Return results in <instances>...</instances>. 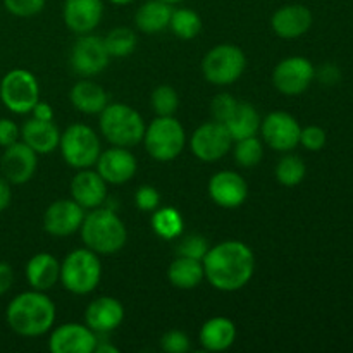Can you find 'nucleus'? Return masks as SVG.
Instances as JSON below:
<instances>
[{
  "label": "nucleus",
  "mask_w": 353,
  "mask_h": 353,
  "mask_svg": "<svg viewBox=\"0 0 353 353\" xmlns=\"http://www.w3.org/2000/svg\"><path fill=\"white\" fill-rule=\"evenodd\" d=\"M124 319V307L112 296H100L90 302L85 312V323L95 333H109L121 326Z\"/></svg>",
  "instance_id": "obj_21"
},
{
  "label": "nucleus",
  "mask_w": 353,
  "mask_h": 353,
  "mask_svg": "<svg viewBox=\"0 0 353 353\" xmlns=\"http://www.w3.org/2000/svg\"><path fill=\"white\" fill-rule=\"evenodd\" d=\"M0 100L14 114H28L40 100V86L33 72L12 69L0 83Z\"/></svg>",
  "instance_id": "obj_9"
},
{
  "label": "nucleus",
  "mask_w": 353,
  "mask_h": 353,
  "mask_svg": "<svg viewBox=\"0 0 353 353\" xmlns=\"http://www.w3.org/2000/svg\"><path fill=\"white\" fill-rule=\"evenodd\" d=\"M109 2H112L114 6H128V3H131L133 0H109Z\"/></svg>",
  "instance_id": "obj_48"
},
{
  "label": "nucleus",
  "mask_w": 353,
  "mask_h": 353,
  "mask_svg": "<svg viewBox=\"0 0 353 353\" xmlns=\"http://www.w3.org/2000/svg\"><path fill=\"white\" fill-rule=\"evenodd\" d=\"M134 203L140 210H145V212H150V210H155L161 203V193L154 188V186H140L134 193Z\"/></svg>",
  "instance_id": "obj_41"
},
{
  "label": "nucleus",
  "mask_w": 353,
  "mask_h": 353,
  "mask_svg": "<svg viewBox=\"0 0 353 353\" xmlns=\"http://www.w3.org/2000/svg\"><path fill=\"white\" fill-rule=\"evenodd\" d=\"M169 28L181 40H193L202 31V19L192 9H176L172 10Z\"/></svg>",
  "instance_id": "obj_31"
},
{
  "label": "nucleus",
  "mask_w": 353,
  "mask_h": 353,
  "mask_svg": "<svg viewBox=\"0 0 353 353\" xmlns=\"http://www.w3.org/2000/svg\"><path fill=\"white\" fill-rule=\"evenodd\" d=\"M316 76L319 78V81L324 83V85H336L341 79L340 69L334 64H324L323 68L319 69V72L316 71Z\"/></svg>",
  "instance_id": "obj_43"
},
{
  "label": "nucleus",
  "mask_w": 353,
  "mask_h": 353,
  "mask_svg": "<svg viewBox=\"0 0 353 353\" xmlns=\"http://www.w3.org/2000/svg\"><path fill=\"white\" fill-rule=\"evenodd\" d=\"M71 103L83 114H100L107 105V93L97 83L83 79L71 90Z\"/></svg>",
  "instance_id": "obj_26"
},
{
  "label": "nucleus",
  "mask_w": 353,
  "mask_h": 353,
  "mask_svg": "<svg viewBox=\"0 0 353 353\" xmlns=\"http://www.w3.org/2000/svg\"><path fill=\"white\" fill-rule=\"evenodd\" d=\"M247 68V57L236 45L223 43L210 48L203 57L202 71L207 81L217 86H226L238 81Z\"/></svg>",
  "instance_id": "obj_7"
},
{
  "label": "nucleus",
  "mask_w": 353,
  "mask_h": 353,
  "mask_svg": "<svg viewBox=\"0 0 353 353\" xmlns=\"http://www.w3.org/2000/svg\"><path fill=\"white\" fill-rule=\"evenodd\" d=\"M103 43L110 57H126L137 47V37L130 28H114Z\"/></svg>",
  "instance_id": "obj_33"
},
{
  "label": "nucleus",
  "mask_w": 353,
  "mask_h": 353,
  "mask_svg": "<svg viewBox=\"0 0 353 353\" xmlns=\"http://www.w3.org/2000/svg\"><path fill=\"white\" fill-rule=\"evenodd\" d=\"M209 195L219 207L236 209L247 200V181L233 171H221L210 178Z\"/></svg>",
  "instance_id": "obj_18"
},
{
  "label": "nucleus",
  "mask_w": 353,
  "mask_h": 353,
  "mask_svg": "<svg viewBox=\"0 0 353 353\" xmlns=\"http://www.w3.org/2000/svg\"><path fill=\"white\" fill-rule=\"evenodd\" d=\"M102 278V264L95 252L78 248L71 252L61 264V281L68 292L74 295H88L99 286Z\"/></svg>",
  "instance_id": "obj_5"
},
{
  "label": "nucleus",
  "mask_w": 353,
  "mask_h": 353,
  "mask_svg": "<svg viewBox=\"0 0 353 353\" xmlns=\"http://www.w3.org/2000/svg\"><path fill=\"white\" fill-rule=\"evenodd\" d=\"M143 117L126 103H107L100 112V131L114 147H134L143 140Z\"/></svg>",
  "instance_id": "obj_4"
},
{
  "label": "nucleus",
  "mask_w": 353,
  "mask_h": 353,
  "mask_svg": "<svg viewBox=\"0 0 353 353\" xmlns=\"http://www.w3.org/2000/svg\"><path fill=\"white\" fill-rule=\"evenodd\" d=\"M238 105V100L234 97H231L230 93H219V95L214 97L212 103H210V114H212V119L217 123H226L231 116H233L234 109Z\"/></svg>",
  "instance_id": "obj_36"
},
{
  "label": "nucleus",
  "mask_w": 353,
  "mask_h": 353,
  "mask_svg": "<svg viewBox=\"0 0 353 353\" xmlns=\"http://www.w3.org/2000/svg\"><path fill=\"white\" fill-rule=\"evenodd\" d=\"M61 278V264L50 254L33 255L26 265V279L30 286L38 292H47Z\"/></svg>",
  "instance_id": "obj_24"
},
{
  "label": "nucleus",
  "mask_w": 353,
  "mask_h": 353,
  "mask_svg": "<svg viewBox=\"0 0 353 353\" xmlns=\"http://www.w3.org/2000/svg\"><path fill=\"white\" fill-rule=\"evenodd\" d=\"M97 353H117V347H114V345H110L109 341H99L97 340V345H95V350Z\"/></svg>",
  "instance_id": "obj_47"
},
{
  "label": "nucleus",
  "mask_w": 353,
  "mask_h": 353,
  "mask_svg": "<svg viewBox=\"0 0 353 353\" xmlns=\"http://www.w3.org/2000/svg\"><path fill=\"white\" fill-rule=\"evenodd\" d=\"M326 141H327L326 131H324L321 126H307V128H302V131H300V143L310 152L323 150Z\"/></svg>",
  "instance_id": "obj_39"
},
{
  "label": "nucleus",
  "mask_w": 353,
  "mask_h": 353,
  "mask_svg": "<svg viewBox=\"0 0 353 353\" xmlns=\"http://www.w3.org/2000/svg\"><path fill=\"white\" fill-rule=\"evenodd\" d=\"M10 199H12V192H10L9 181L0 176V212L10 205Z\"/></svg>",
  "instance_id": "obj_45"
},
{
  "label": "nucleus",
  "mask_w": 353,
  "mask_h": 353,
  "mask_svg": "<svg viewBox=\"0 0 353 353\" xmlns=\"http://www.w3.org/2000/svg\"><path fill=\"white\" fill-rule=\"evenodd\" d=\"M21 137H23L24 143L33 148L37 154H50L59 147L61 131L52 121H41L33 117L23 124Z\"/></svg>",
  "instance_id": "obj_23"
},
{
  "label": "nucleus",
  "mask_w": 353,
  "mask_h": 353,
  "mask_svg": "<svg viewBox=\"0 0 353 353\" xmlns=\"http://www.w3.org/2000/svg\"><path fill=\"white\" fill-rule=\"evenodd\" d=\"M314 78H316L314 64L307 57L300 55L283 59L272 72V83L276 90L288 97L302 95L303 92H307Z\"/></svg>",
  "instance_id": "obj_10"
},
{
  "label": "nucleus",
  "mask_w": 353,
  "mask_h": 353,
  "mask_svg": "<svg viewBox=\"0 0 353 353\" xmlns=\"http://www.w3.org/2000/svg\"><path fill=\"white\" fill-rule=\"evenodd\" d=\"M95 331L83 324L69 323L52 333L48 348L54 353H92L97 345Z\"/></svg>",
  "instance_id": "obj_16"
},
{
  "label": "nucleus",
  "mask_w": 353,
  "mask_h": 353,
  "mask_svg": "<svg viewBox=\"0 0 353 353\" xmlns=\"http://www.w3.org/2000/svg\"><path fill=\"white\" fill-rule=\"evenodd\" d=\"M179 97L169 85H161L152 93V107L157 116H172L178 110Z\"/></svg>",
  "instance_id": "obj_35"
},
{
  "label": "nucleus",
  "mask_w": 353,
  "mask_h": 353,
  "mask_svg": "<svg viewBox=\"0 0 353 353\" xmlns=\"http://www.w3.org/2000/svg\"><path fill=\"white\" fill-rule=\"evenodd\" d=\"M109 52L102 38L86 33L79 37L71 50V65L81 76L100 74L109 65Z\"/></svg>",
  "instance_id": "obj_12"
},
{
  "label": "nucleus",
  "mask_w": 353,
  "mask_h": 353,
  "mask_svg": "<svg viewBox=\"0 0 353 353\" xmlns=\"http://www.w3.org/2000/svg\"><path fill=\"white\" fill-rule=\"evenodd\" d=\"M307 174V165L299 155H285L276 165V178L283 186L300 185Z\"/></svg>",
  "instance_id": "obj_32"
},
{
  "label": "nucleus",
  "mask_w": 353,
  "mask_h": 353,
  "mask_svg": "<svg viewBox=\"0 0 353 353\" xmlns=\"http://www.w3.org/2000/svg\"><path fill=\"white\" fill-rule=\"evenodd\" d=\"M161 347L168 353H186L192 345H190L188 336L183 331L172 330L161 338Z\"/></svg>",
  "instance_id": "obj_40"
},
{
  "label": "nucleus",
  "mask_w": 353,
  "mask_h": 353,
  "mask_svg": "<svg viewBox=\"0 0 353 353\" xmlns=\"http://www.w3.org/2000/svg\"><path fill=\"white\" fill-rule=\"evenodd\" d=\"M202 264L207 281L221 292H238L248 285L255 271L254 252L238 240H228L209 248Z\"/></svg>",
  "instance_id": "obj_1"
},
{
  "label": "nucleus",
  "mask_w": 353,
  "mask_h": 353,
  "mask_svg": "<svg viewBox=\"0 0 353 353\" xmlns=\"http://www.w3.org/2000/svg\"><path fill=\"white\" fill-rule=\"evenodd\" d=\"M81 238L95 254H116L126 245L128 231L123 221L110 209H93L81 223Z\"/></svg>",
  "instance_id": "obj_3"
},
{
  "label": "nucleus",
  "mask_w": 353,
  "mask_h": 353,
  "mask_svg": "<svg viewBox=\"0 0 353 353\" xmlns=\"http://www.w3.org/2000/svg\"><path fill=\"white\" fill-rule=\"evenodd\" d=\"M314 23V16L310 9L302 3H290V6L279 7L272 16V30L278 37L293 40L310 30Z\"/></svg>",
  "instance_id": "obj_19"
},
{
  "label": "nucleus",
  "mask_w": 353,
  "mask_h": 353,
  "mask_svg": "<svg viewBox=\"0 0 353 353\" xmlns=\"http://www.w3.org/2000/svg\"><path fill=\"white\" fill-rule=\"evenodd\" d=\"M143 141L152 159L159 162H169L183 152L186 134L178 119L172 116H159L145 130Z\"/></svg>",
  "instance_id": "obj_6"
},
{
  "label": "nucleus",
  "mask_w": 353,
  "mask_h": 353,
  "mask_svg": "<svg viewBox=\"0 0 353 353\" xmlns=\"http://www.w3.org/2000/svg\"><path fill=\"white\" fill-rule=\"evenodd\" d=\"M172 6L162 0H148L137 10L134 23L143 33H159L169 28V21L172 16Z\"/></svg>",
  "instance_id": "obj_27"
},
{
  "label": "nucleus",
  "mask_w": 353,
  "mask_h": 353,
  "mask_svg": "<svg viewBox=\"0 0 353 353\" xmlns=\"http://www.w3.org/2000/svg\"><path fill=\"white\" fill-rule=\"evenodd\" d=\"M59 147L64 161L76 169L92 168L100 155L99 137L86 124H71L61 134Z\"/></svg>",
  "instance_id": "obj_8"
},
{
  "label": "nucleus",
  "mask_w": 353,
  "mask_h": 353,
  "mask_svg": "<svg viewBox=\"0 0 353 353\" xmlns=\"http://www.w3.org/2000/svg\"><path fill=\"white\" fill-rule=\"evenodd\" d=\"M37 152L28 147L24 141H16L3 150L0 159V169L3 178L12 185H23L33 178L37 171Z\"/></svg>",
  "instance_id": "obj_14"
},
{
  "label": "nucleus",
  "mask_w": 353,
  "mask_h": 353,
  "mask_svg": "<svg viewBox=\"0 0 353 353\" xmlns=\"http://www.w3.org/2000/svg\"><path fill=\"white\" fill-rule=\"evenodd\" d=\"M261 116L252 103L238 102L233 116L224 123V126L230 131L231 138L236 141L248 137H255L257 131L261 130Z\"/></svg>",
  "instance_id": "obj_29"
},
{
  "label": "nucleus",
  "mask_w": 353,
  "mask_h": 353,
  "mask_svg": "<svg viewBox=\"0 0 353 353\" xmlns=\"http://www.w3.org/2000/svg\"><path fill=\"white\" fill-rule=\"evenodd\" d=\"M261 131L269 147L279 152H290L300 143L302 128L292 114L276 110L262 121Z\"/></svg>",
  "instance_id": "obj_13"
},
{
  "label": "nucleus",
  "mask_w": 353,
  "mask_h": 353,
  "mask_svg": "<svg viewBox=\"0 0 353 353\" xmlns=\"http://www.w3.org/2000/svg\"><path fill=\"white\" fill-rule=\"evenodd\" d=\"M14 281V272L12 268L6 262H0V296L6 295L7 292L10 290Z\"/></svg>",
  "instance_id": "obj_44"
},
{
  "label": "nucleus",
  "mask_w": 353,
  "mask_h": 353,
  "mask_svg": "<svg viewBox=\"0 0 353 353\" xmlns=\"http://www.w3.org/2000/svg\"><path fill=\"white\" fill-rule=\"evenodd\" d=\"M6 319L10 330L21 336H41L54 326L55 305L43 292H24L10 300Z\"/></svg>",
  "instance_id": "obj_2"
},
{
  "label": "nucleus",
  "mask_w": 353,
  "mask_h": 353,
  "mask_svg": "<svg viewBox=\"0 0 353 353\" xmlns=\"http://www.w3.org/2000/svg\"><path fill=\"white\" fill-rule=\"evenodd\" d=\"M3 6L10 14L17 17H31L41 12L45 0H3Z\"/></svg>",
  "instance_id": "obj_38"
},
{
  "label": "nucleus",
  "mask_w": 353,
  "mask_h": 353,
  "mask_svg": "<svg viewBox=\"0 0 353 353\" xmlns=\"http://www.w3.org/2000/svg\"><path fill=\"white\" fill-rule=\"evenodd\" d=\"M162 2H165V3H179V2H183V0H162Z\"/></svg>",
  "instance_id": "obj_49"
},
{
  "label": "nucleus",
  "mask_w": 353,
  "mask_h": 353,
  "mask_svg": "<svg viewBox=\"0 0 353 353\" xmlns=\"http://www.w3.org/2000/svg\"><path fill=\"white\" fill-rule=\"evenodd\" d=\"M168 278L169 281H171V285L179 290L196 288V286L202 283V279L205 278L202 261L179 255V257L174 259V261L171 262V265H169Z\"/></svg>",
  "instance_id": "obj_28"
},
{
  "label": "nucleus",
  "mask_w": 353,
  "mask_h": 353,
  "mask_svg": "<svg viewBox=\"0 0 353 353\" xmlns=\"http://www.w3.org/2000/svg\"><path fill=\"white\" fill-rule=\"evenodd\" d=\"M264 147L257 137H248L243 140H236L234 147V159L241 168H255L262 161Z\"/></svg>",
  "instance_id": "obj_34"
},
{
  "label": "nucleus",
  "mask_w": 353,
  "mask_h": 353,
  "mask_svg": "<svg viewBox=\"0 0 353 353\" xmlns=\"http://www.w3.org/2000/svg\"><path fill=\"white\" fill-rule=\"evenodd\" d=\"M207 252H209V245H207L205 238L200 236V234H190V236L183 238V241L178 247L179 255L196 259V261H202Z\"/></svg>",
  "instance_id": "obj_37"
},
{
  "label": "nucleus",
  "mask_w": 353,
  "mask_h": 353,
  "mask_svg": "<svg viewBox=\"0 0 353 353\" xmlns=\"http://www.w3.org/2000/svg\"><path fill=\"white\" fill-rule=\"evenodd\" d=\"M21 130L10 119H0V147H9L19 140Z\"/></svg>",
  "instance_id": "obj_42"
},
{
  "label": "nucleus",
  "mask_w": 353,
  "mask_h": 353,
  "mask_svg": "<svg viewBox=\"0 0 353 353\" xmlns=\"http://www.w3.org/2000/svg\"><path fill=\"white\" fill-rule=\"evenodd\" d=\"M33 117H37V119H41V121H52L54 119V110H52V107L48 105L47 102H40L38 100L37 105L33 107Z\"/></svg>",
  "instance_id": "obj_46"
},
{
  "label": "nucleus",
  "mask_w": 353,
  "mask_h": 353,
  "mask_svg": "<svg viewBox=\"0 0 353 353\" xmlns=\"http://www.w3.org/2000/svg\"><path fill=\"white\" fill-rule=\"evenodd\" d=\"M137 159L128 148L114 147L97 159V172L110 185H123L137 172Z\"/></svg>",
  "instance_id": "obj_17"
},
{
  "label": "nucleus",
  "mask_w": 353,
  "mask_h": 353,
  "mask_svg": "<svg viewBox=\"0 0 353 353\" xmlns=\"http://www.w3.org/2000/svg\"><path fill=\"white\" fill-rule=\"evenodd\" d=\"M85 212L74 200H57L43 214V228L52 236H69L81 228Z\"/></svg>",
  "instance_id": "obj_15"
},
{
  "label": "nucleus",
  "mask_w": 353,
  "mask_h": 353,
  "mask_svg": "<svg viewBox=\"0 0 353 353\" xmlns=\"http://www.w3.org/2000/svg\"><path fill=\"white\" fill-rule=\"evenodd\" d=\"M64 23L71 31L86 34L95 30L103 16L102 0H65Z\"/></svg>",
  "instance_id": "obj_20"
},
{
  "label": "nucleus",
  "mask_w": 353,
  "mask_h": 353,
  "mask_svg": "<svg viewBox=\"0 0 353 353\" xmlns=\"http://www.w3.org/2000/svg\"><path fill=\"white\" fill-rule=\"evenodd\" d=\"M231 141L233 138L226 126L223 123L212 121V123H205L196 128L195 133L192 134L190 147H192L193 155L200 161L216 162L230 152Z\"/></svg>",
  "instance_id": "obj_11"
},
{
  "label": "nucleus",
  "mask_w": 353,
  "mask_h": 353,
  "mask_svg": "<svg viewBox=\"0 0 353 353\" xmlns=\"http://www.w3.org/2000/svg\"><path fill=\"white\" fill-rule=\"evenodd\" d=\"M150 224L154 233L159 238H162V240H174V238L181 236L183 228H185L181 214L174 207H162V209H159L152 216Z\"/></svg>",
  "instance_id": "obj_30"
},
{
  "label": "nucleus",
  "mask_w": 353,
  "mask_h": 353,
  "mask_svg": "<svg viewBox=\"0 0 353 353\" xmlns=\"http://www.w3.org/2000/svg\"><path fill=\"white\" fill-rule=\"evenodd\" d=\"M71 195L83 209H97L107 199V183L99 172L83 169L72 178Z\"/></svg>",
  "instance_id": "obj_22"
},
{
  "label": "nucleus",
  "mask_w": 353,
  "mask_h": 353,
  "mask_svg": "<svg viewBox=\"0 0 353 353\" xmlns=\"http://www.w3.org/2000/svg\"><path fill=\"white\" fill-rule=\"evenodd\" d=\"M200 343L209 352H224L236 340V326L228 317H212L200 330Z\"/></svg>",
  "instance_id": "obj_25"
}]
</instances>
